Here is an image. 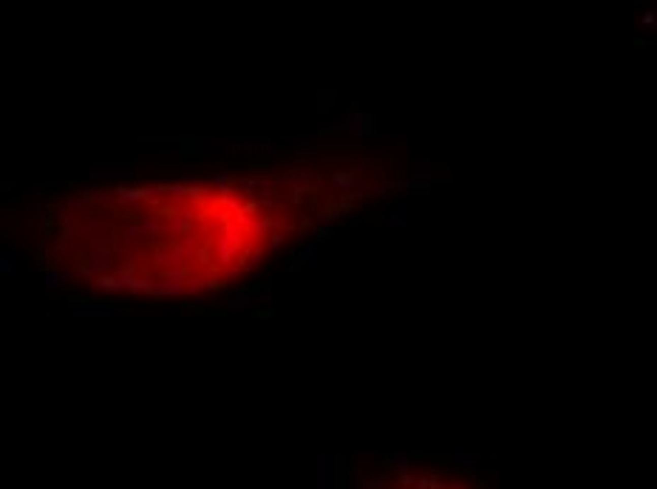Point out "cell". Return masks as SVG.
I'll use <instances>...</instances> for the list:
<instances>
[{
	"label": "cell",
	"mask_w": 657,
	"mask_h": 489,
	"mask_svg": "<svg viewBox=\"0 0 657 489\" xmlns=\"http://www.w3.org/2000/svg\"><path fill=\"white\" fill-rule=\"evenodd\" d=\"M238 246H241V229H238V226H227L224 238L218 240V260H221V263H230Z\"/></svg>",
	"instance_id": "obj_1"
},
{
	"label": "cell",
	"mask_w": 657,
	"mask_h": 489,
	"mask_svg": "<svg viewBox=\"0 0 657 489\" xmlns=\"http://www.w3.org/2000/svg\"><path fill=\"white\" fill-rule=\"evenodd\" d=\"M346 122H349V130L352 133H360V136L374 133V116H360V113H354V116H346Z\"/></svg>",
	"instance_id": "obj_2"
},
{
	"label": "cell",
	"mask_w": 657,
	"mask_h": 489,
	"mask_svg": "<svg viewBox=\"0 0 657 489\" xmlns=\"http://www.w3.org/2000/svg\"><path fill=\"white\" fill-rule=\"evenodd\" d=\"M93 286L100 291H122L125 289V280L122 277H111V274H102V277L93 280Z\"/></svg>",
	"instance_id": "obj_3"
},
{
	"label": "cell",
	"mask_w": 657,
	"mask_h": 489,
	"mask_svg": "<svg viewBox=\"0 0 657 489\" xmlns=\"http://www.w3.org/2000/svg\"><path fill=\"white\" fill-rule=\"evenodd\" d=\"M332 184H334V190H346L349 195H352V190H357V181H354L352 172H337V176H332Z\"/></svg>",
	"instance_id": "obj_4"
},
{
	"label": "cell",
	"mask_w": 657,
	"mask_h": 489,
	"mask_svg": "<svg viewBox=\"0 0 657 489\" xmlns=\"http://www.w3.org/2000/svg\"><path fill=\"white\" fill-rule=\"evenodd\" d=\"M17 269H20V263H17V258H14L12 252H9V249L0 252V271L9 274V271H17Z\"/></svg>",
	"instance_id": "obj_5"
},
{
	"label": "cell",
	"mask_w": 657,
	"mask_h": 489,
	"mask_svg": "<svg viewBox=\"0 0 657 489\" xmlns=\"http://www.w3.org/2000/svg\"><path fill=\"white\" fill-rule=\"evenodd\" d=\"M408 224V206L405 204H397L391 209V218H388V226H405Z\"/></svg>",
	"instance_id": "obj_6"
},
{
	"label": "cell",
	"mask_w": 657,
	"mask_h": 489,
	"mask_svg": "<svg viewBox=\"0 0 657 489\" xmlns=\"http://www.w3.org/2000/svg\"><path fill=\"white\" fill-rule=\"evenodd\" d=\"M147 195H150V190H116V198H119L122 204H131V201L147 198Z\"/></svg>",
	"instance_id": "obj_7"
},
{
	"label": "cell",
	"mask_w": 657,
	"mask_h": 489,
	"mask_svg": "<svg viewBox=\"0 0 657 489\" xmlns=\"http://www.w3.org/2000/svg\"><path fill=\"white\" fill-rule=\"evenodd\" d=\"M300 260H303L306 266H315L320 260V249L315 243H306L303 249H300Z\"/></svg>",
	"instance_id": "obj_8"
},
{
	"label": "cell",
	"mask_w": 657,
	"mask_h": 489,
	"mask_svg": "<svg viewBox=\"0 0 657 489\" xmlns=\"http://www.w3.org/2000/svg\"><path fill=\"white\" fill-rule=\"evenodd\" d=\"M68 280V271H48L46 274V291H54L57 286H62Z\"/></svg>",
	"instance_id": "obj_9"
},
{
	"label": "cell",
	"mask_w": 657,
	"mask_h": 489,
	"mask_svg": "<svg viewBox=\"0 0 657 489\" xmlns=\"http://www.w3.org/2000/svg\"><path fill=\"white\" fill-rule=\"evenodd\" d=\"M145 235V229H142V224L139 226H125L122 229V238L128 240V243H139V238Z\"/></svg>",
	"instance_id": "obj_10"
},
{
	"label": "cell",
	"mask_w": 657,
	"mask_h": 489,
	"mask_svg": "<svg viewBox=\"0 0 657 489\" xmlns=\"http://www.w3.org/2000/svg\"><path fill=\"white\" fill-rule=\"evenodd\" d=\"M133 170H93V176H102V179H128Z\"/></svg>",
	"instance_id": "obj_11"
},
{
	"label": "cell",
	"mask_w": 657,
	"mask_h": 489,
	"mask_svg": "<svg viewBox=\"0 0 657 489\" xmlns=\"http://www.w3.org/2000/svg\"><path fill=\"white\" fill-rule=\"evenodd\" d=\"M385 458H388V461H391L394 467L399 469V472H408V458H405L402 452H397V456H385Z\"/></svg>",
	"instance_id": "obj_12"
},
{
	"label": "cell",
	"mask_w": 657,
	"mask_h": 489,
	"mask_svg": "<svg viewBox=\"0 0 657 489\" xmlns=\"http://www.w3.org/2000/svg\"><path fill=\"white\" fill-rule=\"evenodd\" d=\"M360 489H383V478H360Z\"/></svg>",
	"instance_id": "obj_13"
},
{
	"label": "cell",
	"mask_w": 657,
	"mask_h": 489,
	"mask_svg": "<svg viewBox=\"0 0 657 489\" xmlns=\"http://www.w3.org/2000/svg\"><path fill=\"white\" fill-rule=\"evenodd\" d=\"M261 258H264V246H255V249H253V258H249V263H246V266H249V269H258V266H261Z\"/></svg>",
	"instance_id": "obj_14"
},
{
	"label": "cell",
	"mask_w": 657,
	"mask_h": 489,
	"mask_svg": "<svg viewBox=\"0 0 657 489\" xmlns=\"http://www.w3.org/2000/svg\"><path fill=\"white\" fill-rule=\"evenodd\" d=\"M204 286H210V283H207V280H201V277H193L190 283H187V289H190V291H201Z\"/></svg>",
	"instance_id": "obj_15"
},
{
	"label": "cell",
	"mask_w": 657,
	"mask_h": 489,
	"mask_svg": "<svg viewBox=\"0 0 657 489\" xmlns=\"http://www.w3.org/2000/svg\"><path fill=\"white\" fill-rule=\"evenodd\" d=\"M399 483H402V486H417V478H414L411 472H402V475H399Z\"/></svg>",
	"instance_id": "obj_16"
},
{
	"label": "cell",
	"mask_w": 657,
	"mask_h": 489,
	"mask_svg": "<svg viewBox=\"0 0 657 489\" xmlns=\"http://www.w3.org/2000/svg\"><path fill=\"white\" fill-rule=\"evenodd\" d=\"M332 238V226H318V240H329Z\"/></svg>",
	"instance_id": "obj_17"
},
{
	"label": "cell",
	"mask_w": 657,
	"mask_h": 489,
	"mask_svg": "<svg viewBox=\"0 0 657 489\" xmlns=\"http://www.w3.org/2000/svg\"><path fill=\"white\" fill-rule=\"evenodd\" d=\"M269 246H272V249H278V246H280V235H269Z\"/></svg>",
	"instance_id": "obj_18"
}]
</instances>
